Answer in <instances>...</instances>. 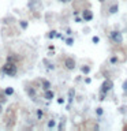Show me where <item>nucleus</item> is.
<instances>
[{
	"mask_svg": "<svg viewBox=\"0 0 127 131\" xmlns=\"http://www.w3.org/2000/svg\"><path fill=\"white\" fill-rule=\"evenodd\" d=\"M123 128H124V130H127V126H124V127H123Z\"/></svg>",
	"mask_w": 127,
	"mask_h": 131,
	"instance_id": "nucleus-8",
	"label": "nucleus"
},
{
	"mask_svg": "<svg viewBox=\"0 0 127 131\" xmlns=\"http://www.w3.org/2000/svg\"><path fill=\"white\" fill-rule=\"evenodd\" d=\"M111 40H112L115 44H120L123 38H122V34L119 31H112L111 33Z\"/></svg>",
	"mask_w": 127,
	"mask_h": 131,
	"instance_id": "nucleus-2",
	"label": "nucleus"
},
{
	"mask_svg": "<svg viewBox=\"0 0 127 131\" xmlns=\"http://www.w3.org/2000/svg\"><path fill=\"white\" fill-rule=\"evenodd\" d=\"M6 93H7V94H12V89H7Z\"/></svg>",
	"mask_w": 127,
	"mask_h": 131,
	"instance_id": "nucleus-7",
	"label": "nucleus"
},
{
	"mask_svg": "<svg viewBox=\"0 0 127 131\" xmlns=\"http://www.w3.org/2000/svg\"><path fill=\"white\" fill-rule=\"evenodd\" d=\"M45 97H47V98H52L53 97V93L52 92H47V93H45Z\"/></svg>",
	"mask_w": 127,
	"mask_h": 131,
	"instance_id": "nucleus-6",
	"label": "nucleus"
},
{
	"mask_svg": "<svg viewBox=\"0 0 127 131\" xmlns=\"http://www.w3.org/2000/svg\"><path fill=\"white\" fill-rule=\"evenodd\" d=\"M0 112H2V106H0Z\"/></svg>",
	"mask_w": 127,
	"mask_h": 131,
	"instance_id": "nucleus-9",
	"label": "nucleus"
},
{
	"mask_svg": "<svg viewBox=\"0 0 127 131\" xmlns=\"http://www.w3.org/2000/svg\"><path fill=\"white\" fill-rule=\"evenodd\" d=\"M0 96H2V94H0Z\"/></svg>",
	"mask_w": 127,
	"mask_h": 131,
	"instance_id": "nucleus-10",
	"label": "nucleus"
},
{
	"mask_svg": "<svg viewBox=\"0 0 127 131\" xmlns=\"http://www.w3.org/2000/svg\"><path fill=\"white\" fill-rule=\"evenodd\" d=\"M92 16H93V14H92V11H89V10H85V11H83V18H85L86 20L92 19Z\"/></svg>",
	"mask_w": 127,
	"mask_h": 131,
	"instance_id": "nucleus-4",
	"label": "nucleus"
},
{
	"mask_svg": "<svg viewBox=\"0 0 127 131\" xmlns=\"http://www.w3.org/2000/svg\"><path fill=\"white\" fill-rule=\"evenodd\" d=\"M108 86H111V82H108V81H107L105 82V83L104 85H102V88H104V92H107V90H108L109 88H108Z\"/></svg>",
	"mask_w": 127,
	"mask_h": 131,
	"instance_id": "nucleus-5",
	"label": "nucleus"
},
{
	"mask_svg": "<svg viewBox=\"0 0 127 131\" xmlns=\"http://www.w3.org/2000/svg\"><path fill=\"white\" fill-rule=\"evenodd\" d=\"M3 71L6 74H8V75H15V74H16V67L14 64H11V63H7L6 66H4Z\"/></svg>",
	"mask_w": 127,
	"mask_h": 131,
	"instance_id": "nucleus-1",
	"label": "nucleus"
},
{
	"mask_svg": "<svg viewBox=\"0 0 127 131\" xmlns=\"http://www.w3.org/2000/svg\"><path fill=\"white\" fill-rule=\"evenodd\" d=\"M66 67L70 68V70H72L74 67H75V63H74V60H72V59H66Z\"/></svg>",
	"mask_w": 127,
	"mask_h": 131,
	"instance_id": "nucleus-3",
	"label": "nucleus"
}]
</instances>
